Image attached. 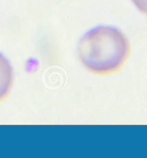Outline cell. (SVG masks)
I'll return each instance as SVG.
<instances>
[{
	"label": "cell",
	"mask_w": 147,
	"mask_h": 158,
	"mask_svg": "<svg viewBox=\"0 0 147 158\" xmlns=\"http://www.w3.org/2000/svg\"><path fill=\"white\" fill-rule=\"evenodd\" d=\"M130 54L129 42L122 31L109 26L88 31L80 40L78 54L86 70L106 75L121 70Z\"/></svg>",
	"instance_id": "1"
},
{
	"label": "cell",
	"mask_w": 147,
	"mask_h": 158,
	"mask_svg": "<svg viewBox=\"0 0 147 158\" xmlns=\"http://www.w3.org/2000/svg\"><path fill=\"white\" fill-rule=\"evenodd\" d=\"M13 79L12 67L8 59L0 54V102L8 97L12 88Z\"/></svg>",
	"instance_id": "2"
},
{
	"label": "cell",
	"mask_w": 147,
	"mask_h": 158,
	"mask_svg": "<svg viewBox=\"0 0 147 158\" xmlns=\"http://www.w3.org/2000/svg\"><path fill=\"white\" fill-rule=\"evenodd\" d=\"M141 12L147 15V0H131Z\"/></svg>",
	"instance_id": "3"
}]
</instances>
